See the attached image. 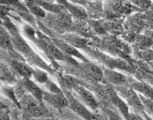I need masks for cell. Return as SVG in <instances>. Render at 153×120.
<instances>
[{"label":"cell","mask_w":153,"mask_h":120,"mask_svg":"<svg viewBox=\"0 0 153 120\" xmlns=\"http://www.w3.org/2000/svg\"><path fill=\"white\" fill-rule=\"evenodd\" d=\"M66 71V74H70L73 76H79V80L88 82L91 85L100 84L103 82L104 72L103 69L93 62H82L79 63V66L72 67L69 69H63Z\"/></svg>","instance_id":"6da1fadb"},{"label":"cell","mask_w":153,"mask_h":120,"mask_svg":"<svg viewBox=\"0 0 153 120\" xmlns=\"http://www.w3.org/2000/svg\"><path fill=\"white\" fill-rule=\"evenodd\" d=\"M83 51H85L91 58H94L97 60L98 62L102 63L105 67H106L109 70H120L127 71L131 74L135 73V67L134 63H130L126 61V60L120 59V58L112 57L101 51L91 48V47H87Z\"/></svg>","instance_id":"7a4b0ae2"},{"label":"cell","mask_w":153,"mask_h":120,"mask_svg":"<svg viewBox=\"0 0 153 120\" xmlns=\"http://www.w3.org/2000/svg\"><path fill=\"white\" fill-rule=\"evenodd\" d=\"M118 95L123 100L129 108L132 109V112L137 115H141L143 112H145V107L143 103L141 102L139 96L134 90L130 86H114Z\"/></svg>","instance_id":"3957f363"},{"label":"cell","mask_w":153,"mask_h":120,"mask_svg":"<svg viewBox=\"0 0 153 120\" xmlns=\"http://www.w3.org/2000/svg\"><path fill=\"white\" fill-rule=\"evenodd\" d=\"M73 95L78 99L80 102H82L87 108H90L91 111L96 112L100 108V103L97 100L94 93L88 88L84 87L80 85L76 86L73 89Z\"/></svg>","instance_id":"277c9868"},{"label":"cell","mask_w":153,"mask_h":120,"mask_svg":"<svg viewBox=\"0 0 153 120\" xmlns=\"http://www.w3.org/2000/svg\"><path fill=\"white\" fill-rule=\"evenodd\" d=\"M64 95L67 99L68 108H69L71 111H73L76 116L81 117L84 120H93L94 119V112H91L85 105L76 99L72 92L64 91Z\"/></svg>","instance_id":"5b68a950"},{"label":"cell","mask_w":153,"mask_h":120,"mask_svg":"<svg viewBox=\"0 0 153 120\" xmlns=\"http://www.w3.org/2000/svg\"><path fill=\"white\" fill-rule=\"evenodd\" d=\"M123 28L125 31L141 34L145 29L148 28V24L144 17L143 12H137L127 16L123 22Z\"/></svg>","instance_id":"8992f818"},{"label":"cell","mask_w":153,"mask_h":120,"mask_svg":"<svg viewBox=\"0 0 153 120\" xmlns=\"http://www.w3.org/2000/svg\"><path fill=\"white\" fill-rule=\"evenodd\" d=\"M104 72V78H103V85L108 84L113 86H129L131 77L126 76L119 71L105 69L102 68Z\"/></svg>","instance_id":"52a82bcc"},{"label":"cell","mask_w":153,"mask_h":120,"mask_svg":"<svg viewBox=\"0 0 153 120\" xmlns=\"http://www.w3.org/2000/svg\"><path fill=\"white\" fill-rule=\"evenodd\" d=\"M105 86L106 88V91H108V94L109 96V100H110L111 104L115 108L119 110L121 116L125 120H129L130 110H129V107L126 104V102L118 95V93L116 92V90H115L113 86L108 85V84H105Z\"/></svg>","instance_id":"ba28073f"},{"label":"cell","mask_w":153,"mask_h":120,"mask_svg":"<svg viewBox=\"0 0 153 120\" xmlns=\"http://www.w3.org/2000/svg\"><path fill=\"white\" fill-rule=\"evenodd\" d=\"M57 2L65 8L66 11L71 15L74 20L87 21L89 19L87 11L84 9V7L75 4L72 1H57Z\"/></svg>","instance_id":"9c48e42d"},{"label":"cell","mask_w":153,"mask_h":120,"mask_svg":"<svg viewBox=\"0 0 153 120\" xmlns=\"http://www.w3.org/2000/svg\"><path fill=\"white\" fill-rule=\"evenodd\" d=\"M51 40L55 44L56 47H58L63 52H65V55L72 56V57H76L78 59H80L82 62H89L90 61L86 56H84L80 52H79L78 49H76L75 47L71 46L70 44L65 42L64 40H60V39H54V38L51 39Z\"/></svg>","instance_id":"30bf717a"},{"label":"cell","mask_w":153,"mask_h":120,"mask_svg":"<svg viewBox=\"0 0 153 120\" xmlns=\"http://www.w3.org/2000/svg\"><path fill=\"white\" fill-rule=\"evenodd\" d=\"M43 101L47 102L55 109H64L68 107V101L65 96L63 94H52L48 91L43 92Z\"/></svg>","instance_id":"8fae6325"},{"label":"cell","mask_w":153,"mask_h":120,"mask_svg":"<svg viewBox=\"0 0 153 120\" xmlns=\"http://www.w3.org/2000/svg\"><path fill=\"white\" fill-rule=\"evenodd\" d=\"M83 7L86 10L90 20L104 19V8L102 1H85Z\"/></svg>","instance_id":"7c38bea8"},{"label":"cell","mask_w":153,"mask_h":120,"mask_svg":"<svg viewBox=\"0 0 153 120\" xmlns=\"http://www.w3.org/2000/svg\"><path fill=\"white\" fill-rule=\"evenodd\" d=\"M56 77L60 88L64 91H72V89L78 85H80V80L78 77H75L70 74H63L62 72L57 71Z\"/></svg>","instance_id":"4fadbf2b"},{"label":"cell","mask_w":153,"mask_h":120,"mask_svg":"<svg viewBox=\"0 0 153 120\" xmlns=\"http://www.w3.org/2000/svg\"><path fill=\"white\" fill-rule=\"evenodd\" d=\"M60 40H64L65 42L70 44L71 46L75 47L76 49H82L89 47V42L91 40L82 38L75 33H65L64 35H59Z\"/></svg>","instance_id":"5bb4252c"},{"label":"cell","mask_w":153,"mask_h":120,"mask_svg":"<svg viewBox=\"0 0 153 120\" xmlns=\"http://www.w3.org/2000/svg\"><path fill=\"white\" fill-rule=\"evenodd\" d=\"M129 86H131L136 93H138L144 98L153 101V86L149 85L148 82H143V81H136L131 77Z\"/></svg>","instance_id":"9a60e30c"},{"label":"cell","mask_w":153,"mask_h":120,"mask_svg":"<svg viewBox=\"0 0 153 120\" xmlns=\"http://www.w3.org/2000/svg\"><path fill=\"white\" fill-rule=\"evenodd\" d=\"M9 63L13 71L21 75L22 77H24V79H30L32 77L34 69L31 66L25 64V62H21L14 59H10Z\"/></svg>","instance_id":"2e32d148"},{"label":"cell","mask_w":153,"mask_h":120,"mask_svg":"<svg viewBox=\"0 0 153 120\" xmlns=\"http://www.w3.org/2000/svg\"><path fill=\"white\" fill-rule=\"evenodd\" d=\"M22 84H24L27 93L31 94L40 103H43V92H44V90L41 89L31 79H22Z\"/></svg>","instance_id":"e0dca14e"},{"label":"cell","mask_w":153,"mask_h":120,"mask_svg":"<svg viewBox=\"0 0 153 120\" xmlns=\"http://www.w3.org/2000/svg\"><path fill=\"white\" fill-rule=\"evenodd\" d=\"M0 48L7 52V54L15 51L11 36L4 26L0 29Z\"/></svg>","instance_id":"ac0fdd59"},{"label":"cell","mask_w":153,"mask_h":120,"mask_svg":"<svg viewBox=\"0 0 153 120\" xmlns=\"http://www.w3.org/2000/svg\"><path fill=\"white\" fill-rule=\"evenodd\" d=\"M38 6L41 7L42 9L46 11H50L53 14H60V13H64L66 12V10L65 8L59 4L57 1H36V2Z\"/></svg>","instance_id":"d6986e66"},{"label":"cell","mask_w":153,"mask_h":120,"mask_svg":"<svg viewBox=\"0 0 153 120\" xmlns=\"http://www.w3.org/2000/svg\"><path fill=\"white\" fill-rule=\"evenodd\" d=\"M153 44V40L150 39L149 37L144 35V34H138L136 37V40L134 44H132L131 46L134 49H136L138 51H145L149 50L151 48Z\"/></svg>","instance_id":"ffe728a7"},{"label":"cell","mask_w":153,"mask_h":120,"mask_svg":"<svg viewBox=\"0 0 153 120\" xmlns=\"http://www.w3.org/2000/svg\"><path fill=\"white\" fill-rule=\"evenodd\" d=\"M25 7L29 12L31 13L33 16H36V18H45L47 13L42 9L41 7L38 6L36 2H25Z\"/></svg>","instance_id":"44dd1931"},{"label":"cell","mask_w":153,"mask_h":120,"mask_svg":"<svg viewBox=\"0 0 153 120\" xmlns=\"http://www.w3.org/2000/svg\"><path fill=\"white\" fill-rule=\"evenodd\" d=\"M32 77L34 78L36 82H39V84H45V82L50 79L47 71L43 70L41 69H34Z\"/></svg>","instance_id":"7402d4cb"},{"label":"cell","mask_w":153,"mask_h":120,"mask_svg":"<svg viewBox=\"0 0 153 120\" xmlns=\"http://www.w3.org/2000/svg\"><path fill=\"white\" fill-rule=\"evenodd\" d=\"M46 89H48V92L52 93V94H63V90L60 88V86L56 84L55 82L49 79L47 82L44 84Z\"/></svg>","instance_id":"603a6c76"},{"label":"cell","mask_w":153,"mask_h":120,"mask_svg":"<svg viewBox=\"0 0 153 120\" xmlns=\"http://www.w3.org/2000/svg\"><path fill=\"white\" fill-rule=\"evenodd\" d=\"M133 5L137 7L138 9L142 11L145 12L149 10V8L151 6L152 1H147V0H140V1H131Z\"/></svg>","instance_id":"cb8c5ba5"},{"label":"cell","mask_w":153,"mask_h":120,"mask_svg":"<svg viewBox=\"0 0 153 120\" xmlns=\"http://www.w3.org/2000/svg\"><path fill=\"white\" fill-rule=\"evenodd\" d=\"M137 34L133 33V32H129V31H124V33L120 35V40H122L126 43H130V44H134L135 40H136Z\"/></svg>","instance_id":"d4e9b609"},{"label":"cell","mask_w":153,"mask_h":120,"mask_svg":"<svg viewBox=\"0 0 153 120\" xmlns=\"http://www.w3.org/2000/svg\"><path fill=\"white\" fill-rule=\"evenodd\" d=\"M139 99L141 100V102L143 103L144 107H145V110H146V112H148L149 115H152L153 116V101L146 99V98H144L143 96L139 95Z\"/></svg>","instance_id":"484cf974"},{"label":"cell","mask_w":153,"mask_h":120,"mask_svg":"<svg viewBox=\"0 0 153 120\" xmlns=\"http://www.w3.org/2000/svg\"><path fill=\"white\" fill-rule=\"evenodd\" d=\"M10 7L0 5V20H3L6 16H7L10 13Z\"/></svg>","instance_id":"4316f807"},{"label":"cell","mask_w":153,"mask_h":120,"mask_svg":"<svg viewBox=\"0 0 153 120\" xmlns=\"http://www.w3.org/2000/svg\"><path fill=\"white\" fill-rule=\"evenodd\" d=\"M0 120H11L9 111L6 109L0 111Z\"/></svg>","instance_id":"83f0119b"},{"label":"cell","mask_w":153,"mask_h":120,"mask_svg":"<svg viewBox=\"0 0 153 120\" xmlns=\"http://www.w3.org/2000/svg\"><path fill=\"white\" fill-rule=\"evenodd\" d=\"M143 34L148 36V37H149L150 39L153 40V26H149L148 28L145 29L144 31H143Z\"/></svg>","instance_id":"f1b7e54d"},{"label":"cell","mask_w":153,"mask_h":120,"mask_svg":"<svg viewBox=\"0 0 153 120\" xmlns=\"http://www.w3.org/2000/svg\"><path fill=\"white\" fill-rule=\"evenodd\" d=\"M129 120H145V119L140 115H137V114H134V112H130Z\"/></svg>","instance_id":"f546056e"},{"label":"cell","mask_w":153,"mask_h":120,"mask_svg":"<svg viewBox=\"0 0 153 120\" xmlns=\"http://www.w3.org/2000/svg\"><path fill=\"white\" fill-rule=\"evenodd\" d=\"M31 120H53V117H39V118H33Z\"/></svg>","instance_id":"4dcf8cb0"},{"label":"cell","mask_w":153,"mask_h":120,"mask_svg":"<svg viewBox=\"0 0 153 120\" xmlns=\"http://www.w3.org/2000/svg\"><path fill=\"white\" fill-rule=\"evenodd\" d=\"M149 66L150 67V69L152 70V71H153V61L152 62H150V63H149Z\"/></svg>","instance_id":"1f68e13d"},{"label":"cell","mask_w":153,"mask_h":120,"mask_svg":"<svg viewBox=\"0 0 153 120\" xmlns=\"http://www.w3.org/2000/svg\"><path fill=\"white\" fill-rule=\"evenodd\" d=\"M150 49H151V50L153 51V44H152V46H151V48H150Z\"/></svg>","instance_id":"d6a6232c"}]
</instances>
